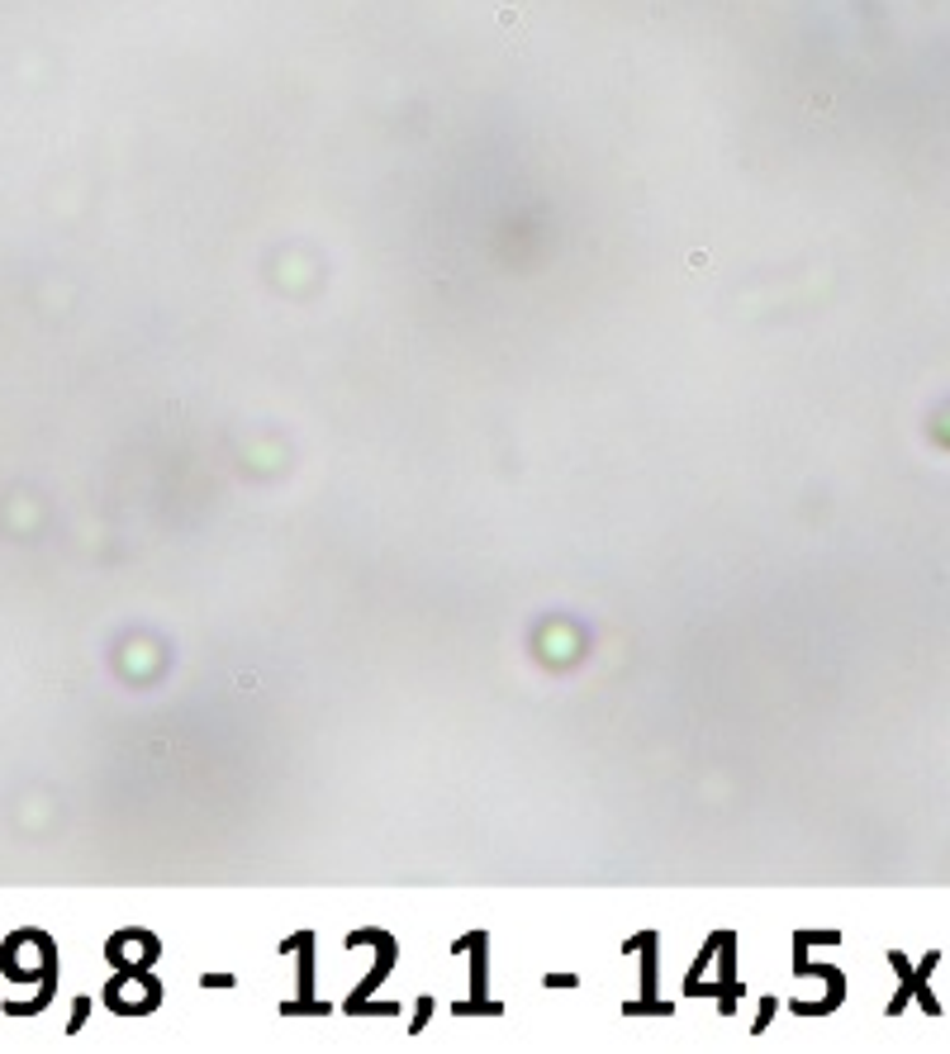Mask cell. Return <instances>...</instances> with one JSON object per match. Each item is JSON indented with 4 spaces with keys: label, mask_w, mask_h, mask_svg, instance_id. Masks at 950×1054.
<instances>
[]
</instances>
